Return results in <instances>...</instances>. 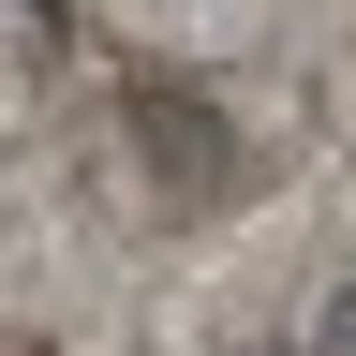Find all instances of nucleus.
<instances>
[{"instance_id": "nucleus-1", "label": "nucleus", "mask_w": 356, "mask_h": 356, "mask_svg": "<svg viewBox=\"0 0 356 356\" xmlns=\"http://www.w3.org/2000/svg\"><path fill=\"white\" fill-rule=\"evenodd\" d=\"M0 356L74 341V149H60V0H0Z\"/></svg>"}]
</instances>
